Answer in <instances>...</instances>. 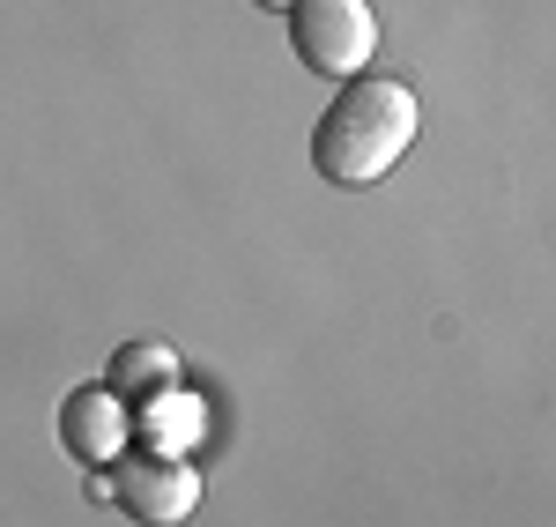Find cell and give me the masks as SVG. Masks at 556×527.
<instances>
[{"label":"cell","mask_w":556,"mask_h":527,"mask_svg":"<svg viewBox=\"0 0 556 527\" xmlns=\"http://www.w3.org/2000/svg\"><path fill=\"white\" fill-rule=\"evenodd\" d=\"M416 89L393 83V75H356L334 89V104L319 112L312 127V172L327 186H379L408 141H416Z\"/></svg>","instance_id":"1"},{"label":"cell","mask_w":556,"mask_h":527,"mask_svg":"<svg viewBox=\"0 0 556 527\" xmlns=\"http://www.w3.org/2000/svg\"><path fill=\"white\" fill-rule=\"evenodd\" d=\"M290 45L319 83H356L379 52V15H371V0H298Z\"/></svg>","instance_id":"2"},{"label":"cell","mask_w":556,"mask_h":527,"mask_svg":"<svg viewBox=\"0 0 556 527\" xmlns=\"http://www.w3.org/2000/svg\"><path fill=\"white\" fill-rule=\"evenodd\" d=\"M104 490H112V505L141 527H178V520L201 513V468L178 461V453H141V446H127V453L104 468Z\"/></svg>","instance_id":"3"},{"label":"cell","mask_w":556,"mask_h":527,"mask_svg":"<svg viewBox=\"0 0 556 527\" xmlns=\"http://www.w3.org/2000/svg\"><path fill=\"white\" fill-rule=\"evenodd\" d=\"M60 446H67L75 468L104 476V468L134 446V409L112 394L104 379H97V387H75V394L60 401Z\"/></svg>","instance_id":"4"},{"label":"cell","mask_w":556,"mask_h":527,"mask_svg":"<svg viewBox=\"0 0 556 527\" xmlns=\"http://www.w3.org/2000/svg\"><path fill=\"white\" fill-rule=\"evenodd\" d=\"M178 379H186V372H178V350H172V342H119V350H112V364H104V387L127 401V409L172 394Z\"/></svg>","instance_id":"5"},{"label":"cell","mask_w":556,"mask_h":527,"mask_svg":"<svg viewBox=\"0 0 556 527\" xmlns=\"http://www.w3.org/2000/svg\"><path fill=\"white\" fill-rule=\"evenodd\" d=\"M201 401L186 394V387H172V394L141 401V453H178L186 461V446H201Z\"/></svg>","instance_id":"6"},{"label":"cell","mask_w":556,"mask_h":527,"mask_svg":"<svg viewBox=\"0 0 556 527\" xmlns=\"http://www.w3.org/2000/svg\"><path fill=\"white\" fill-rule=\"evenodd\" d=\"M253 8H267V15H290V8H298V0H253Z\"/></svg>","instance_id":"7"}]
</instances>
